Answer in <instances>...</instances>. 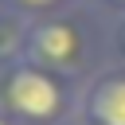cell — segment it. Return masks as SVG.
I'll use <instances>...</instances> for the list:
<instances>
[{
    "mask_svg": "<svg viewBox=\"0 0 125 125\" xmlns=\"http://www.w3.org/2000/svg\"><path fill=\"white\" fill-rule=\"evenodd\" d=\"M94 8L82 4L74 12H62V16H47V20H31V31H27V59L70 78V82H86L90 74H98L105 62H102V51H105V31L94 27Z\"/></svg>",
    "mask_w": 125,
    "mask_h": 125,
    "instance_id": "1",
    "label": "cell"
},
{
    "mask_svg": "<svg viewBox=\"0 0 125 125\" xmlns=\"http://www.w3.org/2000/svg\"><path fill=\"white\" fill-rule=\"evenodd\" d=\"M78 82L23 59L0 70V113L16 125H62L78 109Z\"/></svg>",
    "mask_w": 125,
    "mask_h": 125,
    "instance_id": "2",
    "label": "cell"
},
{
    "mask_svg": "<svg viewBox=\"0 0 125 125\" xmlns=\"http://www.w3.org/2000/svg\"><path fill=\"white\" fill-rule=\"evenodd\" d=\"M78 113L94 125H125V66L105 62L78 90Z\"/></svg>",
    "mask_w": 125,
    "mask_h": 125,
    "instance_id": "3",
    "label": "cell"
},
{
    "mask_svg": "<svg viewBox=\"0 0 125 125\" xmlns=\"http://www.w3.org/2000/svg\"><path fill=\"white\" fill-rule=\"evenodd\" d=\"M27 31H31V20L0 4V70L27 59Z\"/></svg>",
    "mask_w": 125,
    "mask_h": 125,
    "instance_id": "4",
    "label": "cell"
},
{
    "mask_svg": "<svg viewBox=\"0 0 125 125\" xmlns=\"http://www.w3.org/2000/svg\"><path fill=\"white\" fill-rule=\"evenodd\" d=\"M4 8L27 16V20H47V16H62V12H74L82 8L86 0H0Z\"/></svg>",
    "mask_w": 125,
    "mask_h": 125,
    "instance_id": "5",
    "label": "cell"
},
{
    "mask_svg": "<svg viewBox=\"0 0 125 125\" xmlns=\"http://www.w3.org/2000/svg\"><path fill=\"white\" fill-rule=\"evenodd\" d=\"M105 55H109V62L125 66V16L105 20Z\"/></svg>",
    "mask_w": 125,
    "mask_h": 125,
    "instance_id": "6",
    "label": "cell"
},
{
    "mask_svg": "<svg viewBox=\"0 0 125 125\" xmlns=\"http://www.w3.org/2000/svg\"><path fill=\"white\" fill-rule=\"evenodd\" d=\"M86 4H90L98 16H109V20H113V16H125V0H86Z\"/></svg>",
    "mask_w": 125,
    "mask_h": 125,
    "instance_id": "7",
    "label": "cell"
},
{
    "mask_svg": "<svg viewBox=\"0 0 125 125\" xmlns=\"http://www.w3.org/2000/svg\"><path fill=\"white\" fill-rule=\"evenodd\" d=\"M62 125H94V121H90V117H82V113H78V109H74V113H70V117H66V121H62Z\"/></svg>",
    "mask_w": 125,
    "mask_h": 125,
    "instance_id": "8",
    "label": "cell"
},
{
    "mask_svg": "<svg viewBox=\"0 0 125 125\" xmlns=\"http://www.w3.org/2000/svg\"><path fill=\"white\" fill-rule=\"evenodd\" d=\"M0 125H16V121H12V117H8V113H0Z\"/></svg>",
    "mask_w": 125,
    "mask_h": 125,
    "instance_id": "9",
    "label": "cell"
}]
</instances>
